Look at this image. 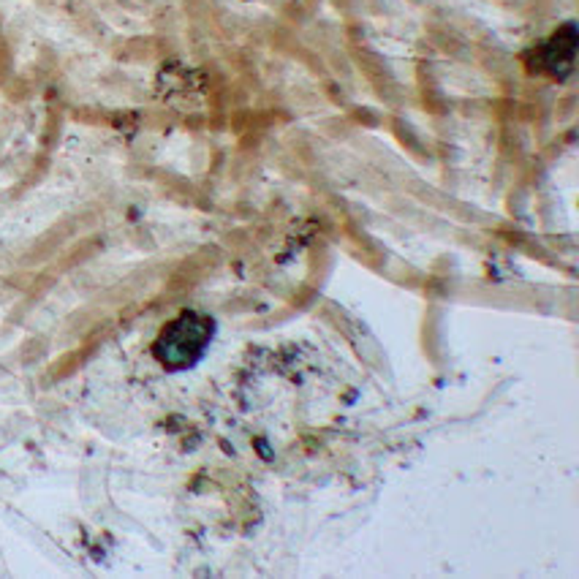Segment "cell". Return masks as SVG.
Wrapping results in <instances>:
<instances>
[{
	"mask_svg": "<svg viewBox=\"0 0 579 579\" xmlns=\"http://www.w3.org/2000/svg\"><path fill=\"white\" fill-rule=\"evenodd\" d=\"M212 340V321L202 313H182L155 340V356L163 367L185 370L202 359Z\"/></svg>",
	"mask_w": 579,
	"mask_h": 579,
	"instance_id": "1",
	"label": "cell"
},
{
	"mask_svg": "<svg viewBox=\"0 0 579 579\" xmlns=\"http://www.w3.org/2000/svg\"><path fill=\"white\" fill-rule=\"evenodd\" d=\"M574 54H577V25L569 22L536 52V57H538L536 68L557 76V79H566L574 71Z\"/></svg>",
	"mask_w": 579,
	"mask_h": 579,
	"instance_id": "2",
	"label": "cell"
}]
</instances>
